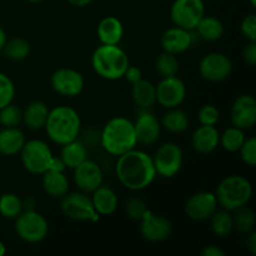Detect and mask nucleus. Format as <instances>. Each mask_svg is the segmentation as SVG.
Listing matches in <instances>:
<instances>
[{"instance_id":"b1692460","label":"nucleus","mask_w":256,"mask_h":256,"mask_svg":"<svg viewBox=\"0 0 256 256\" xmlns=\"http://www.w3.org/2000/svg\"><path fill=\"white\" fill-rule=\"evenodd\" d=\"M25 135L18 126L0 128V155L14 156L24 146Z\"/></svg>"},{"instance_id":"de8ad7c7","label":"nucleus","mask_w":256,"mask_h":256,"mask_svg":"<svg viewBox=\"0 0 256 256\" xmlns=\"http://www.w3.org/2000/svg\"><path fill=\"white\" fill-rule=\"evenodd\" d=\"M8 40V36H6V32H5V30L2 29V26H0V52L2 50V48H4L5 42H6Z\"/></svg>"},{"instance_id":"412c9836","label":"nucleus","mask_w":256,"mask_h":256,"mask_svg":"<svg viewBox=\"0 0 256 256\" xmlns=\"http://www.w3.org/2000/svg\"><path fill=\"white\" fill-rule=\"evenodd\" d=\"M90 199L99 216H109L114 214L119 205V198L116 192H114V189L104 184L92 192Z\"/></svg>"},{"instance_id":"5701e85b","label":"nucleus","mask_w":256,"mask_h":256,"mask_svg":"<svg viewBox=\"0 0 256 256\" xmlns=\"http://www.w3.org/2000/svg\"><path fill=\"white\" fill-rule=\"evenodd\" d=\"M98 39L105 45H119L124 36L122 22L116 16H105L96 28Z\"/></svg>"},{"instance_id":"e433bc0d","label":"nucleus","mask_w":256,"mask_h":256,"mask_svg":"<svg viewBox=\"0 0 256 256\" xmlns=\"http://www.w3.org/2000/svg\"><path fill=\"white\" fill-rule=\"evenodd\" d=\"M124 210L129 219L134 220V222H140L149 209H148L146 202L142 198L132 196L125 202Z\"/></svg>"},{"instance_id":"2eb2a0df","label":"nucleus","mask_w":256,"mask_h":256,"mask_svg":"<svg viewBox=\"0 0 256 256\" xmlns=\"http://www.w3.org/2000/svg\"><path fill=\"white\" fill-rule=\"evenodd\" d=\"M216 196L212 192H199L192 194L185 202V214L194 222H206L218 210Z\"/></svg>"},{"instance_id":"c756f323","label":"nucleus","mask_w":256,"mask_h":256,"mask_svg":"<svg viewBox=\"0 0 256 256\" xmlns=\"http://www.w3.org/2000/svg\"><path fill=\"white\" fill-rule=\"evenodd\" d=\"M210 228L212 232L219 238H226L234 230V220L232 212L229 210H216L210 218Z\"/></svg>"},{"instance_id":"a18cd8bd","label":"nucleus","mask_w":256,"mask_h":256,"mask_svg":"<svg viewBox=\"0 0 256 256\" xmlns=\"http://www.w3.org/2000/svg\"><path fill=\"white\" fill-rule=\"evenodd\" d=\"M246 236V246L249 249V252H252V255L256 254V232L252 230V232H248Z\"/></svg>"},{"instance_id":"f8f14e48","label":"nucleus","mask_w":256,"mask_h":256,"mask_svg":"<svg viewBox=\"0 0 256 256\" xmlns=\"http://www.w3.org/2000/svg\"><path fill=\"white\" fill-rule=\"evenodd\" d=\"M232 62L222 52H209L199 62V74L210 82H220L232 75Z\"/></svg>"},{"instance_id":"1a4fd4ad","label":"nucleus","mask_w":256,"mask_h":256,"mask_svg":"<svg viewBox=\"0 0 256 256\" xmlns=\"http://www.w3.org/2000/svg\"><path fill=\"white\" fill-rule=\"evenodd\" d=\"M60 209L62 214L75 222H95L100 219L99 214L92 206V199L86 192H68L62 198Z\"/></svg>"},{"instance_id":"9b49d317","label":"nucleus","mask_w":256,"mask_h":256,"mask_svg":"<svg viewBox=\"0 0 256 256\" xmlns=\"http://www.w3.org/2000/svg\"><path fill=\"white\" fill-rule=\"evenodd\" d=\"M50 85L56 94L74 98L82 94L84 90L85 79L82 72L72 68H60L52 74Z\"/></svg>"},{"instance_id":"39448f33","label":"nucleus","mask_w":256,"mask_h":256,"mask_svg":"<svg viewBox=\"0 0 256 256\" xmlns=\"http://www.w3.org/2000/svg\"><path fill=\"white\" fill-rule=\"evenodd\" d=\"M214 194L219 206L234 212L249 204L252 196V186L246 178L242 175H230L219 182Z\"/></svg>"},{"instance_id":"cd10ccee","label":"nucleus","mask_w":256,"mask_h":256,"mask_svg":"<svg viewBox=\"0 0 256 256\" xmlns=\"http://www.w3.org/2000/svg\"><path fill=\"white\" fill-rule=\"evenodd\" d=\"M198 36L205 42H216L224 34V25L218 18L204 15L195 28Z\"/></svg>"},{"instance_id":"c85d7f7f","label":"nucleus","mask_w":256,"mask_h":256,"mask_svg":"<svg viewBox=\"0 0 256 256\" xmlns=\"http://www.w3.org/2000/svg\"><path fill=\"white\" fill-rule=\"evenodd\" d=\"M168 112L162 115L160 124L166 132L172 134H182L189 128L190 120L185 112L180 110L179 108L166 109Z\"/></svg>"},{"instance_id":"a19ab883","label":"nucleus","mask_w":256,"mask_h":256,"mask_svg":"<svg viewBox=\"0 0 256 256\" xmlns=\"http://www.w3.org/2000/svg\"><path fill=\"white\" fill-rule=\"evenodd\" d=\"M240 32L248 42H256V15L249 14L242 19Z\"/></svg>"},{"instance_id":"2f4dec72","label":"nucleus","mask_w":256,"mask_h":256,"mask_svg":"<svg viewBox=\"0 0 256 256\" xmlns=\"http://www.w3.org/2000/svg\"><path fill=\"white\" fill-rule=\"evenodd\" d=\"M244 132L245 130L239 129L234 125L225 129L222 134H220V145L222 146V149L229 152H239L242 145L244 144L245 139H246Z\"/></svg>"},{"instance_id":"20e7f679","label":"nucleus","mask_w":256,"mask_h":256,"mask_svg":"<svg viewBox=\"0 0 256 256\" xmlns=\"http://www.w3.org/2000/svg\"><path fill=\"white\" fill-rule=\"evenodd\" d=\"M130 65L129 56L119 45L102 44L92 55V68L105 80H119Z\"/></svg>"},{"instance_id":"f704fd0d","label":"nucleus","mask_w":256,"mask_h":256,"mask_svg":"<svg viewBox=\"0 0 256 256\" xmlns=\"http://www.w3.org/2000/svg\"><path fill=\"white\" fill-rule=\"evenodd\" d=\"M179 60L176 55L162 52L155 60V69L162 78L174 76L179 72Z\"/></svg>"},{"instance_id":"3c124183","label":"nucleus","mask_w":256,"mask_h":256,"mask_svg":"<svg viewBox=\"0 0 256 256\" xmlns=\"http://www.w3.org/2000/svg\"><path fill=\"white\" fill-rule=\"evenodd\" d=\"M26 2H45V0H26Z\"/></svg>"},{"instance_id":"9d476101","label":"nucleus","mask_w":256,"mask_h":256,"mask_svg":"<svg viewBox=\"0 0 256 256\" xmlns=\"http://www.w3.org/2000/svg\"><path fill=\"white\" fill-rule=\"evenodd\" d=\"M204 15V0H174L170 8V19L172 24L192 32H194Z\"/></svg>"},{"instance_id":"f3484780","label":"nucleus","mask_w":256,"mask_h":256,"mask_svg":"<svg viewBox=\"0 0 256 256\" xmlns=\"http://www.w3.org/2000/svg\"><path fill=\"white\" fill-rule=\"evenodd\" d=\"M232 124L239 129H252L256 124V100L252 95H240L230 110Z\"/></svg>"},{"instance_id":"ea45409f","label":"nucleus","mask_w":256,"mask_h":256,"mask_svg":"<svg viewBox=\"0 0 256 256\" xmlns=\"http://www.w3.org/2000/svg\"><path fill=\"white\" fill-rule=\"evenodd\" d=\"M240 158H242V162L246 164L248 166L254 168L256 165V139L254 136L246 138L244 144L242 145L240 150Z\"/></svg>"},{"instance_id":"dca6fc26","label":"nucleus","mask_w":256,"mask_h":256,"mask_svg":"<svg viewBox=\"0 0 256 256\" xmlns=\"http://www.w3.org/2000/svg\"><path fill=\"white\" fill-rule=\"evenodd\" d=\"M140 234L142 239L149 242H162L170 238L172 225L169 219L162 215H156L148 210L146 214L140 220Z\"/></svg>"},{"instance_id":"6ab92c4d","label":"nucleus","mask_w":256,"mask_h":256,"mask_svg":"<svg viewBox=\"0 0 256 256\" xmlns=\"http://www.w3.org/2000/svg\"><path fill=\"white\" fill-rule=\"evenodd\" d=\"M194 42V35L192 30L182 29L180 26H172L165 30L162 35V52H170V54L179 55L185 52L192 48Z\"/></svg>"},{"instance_id":"6e6552de","label":"nucleus","mask_w":256,"mask_h":256,"mask_svg":"<svg viewBox=\"0 0 256 256\" xmlns=\"http://www.w3.org/2000/svg\"><path fill=\"white\" fill-rule=\"evenodd\" d=\"M152 158L156 175L164 179L176 176L182 168L184 152L176 142H168L160 145Z\"/></svg>"},{"instance_id":"a211bd4d","label":"nucleus","mask_w":256,"mask_h":256,"mask_svg":"<svg viewBox=\"0 0 256 256\" xmlns=\"http://www.w3.org/2000/svg\"><path fill=\"white\" fill-rule=\"evenodd\" d=\"M132 122L138 144L152 145L159 140L162 134V124L152 112H148V109L142 110L138 115L136 120Z\"/></svg>"},{"instance_id":"7c9ffc66","label":"nucleus","mask_w":256,"mask_h":256,"mask_svg":"<svg viewBox=\"0 0 256 256\" xmlns=\"http://www.w3.org/2000/svg\"><path fill=\"white\" fill-rule=\"evenodd\" d=\"M30 50H32V46L29 42L24 38L16 36L8 39L2 52H4L6 59L12 60V62H22L29 56Z\"/></svg>"},{"instance_id":"4c0bfd02","label":"nucleus","mask_w":256,"mask_h":256,"mask_svg":"<svg viewBox=\"0 0 256 256\" xmlns=\"http://www.w3.org/2000/svg\"><path fill=\"white\" fill-rule=\"evenodd\" d=\"M15 96V85L6 74L0 72V109L12 102Z\"/></svg>"},{"instance_id":"ddd939ff","label":"nucleus","mask_w":256,"mask_h":256,"mask_svg":"<svg viewBox=\"0 0 256 256\" xmlns=\"http://www.w3.org/2000/svg\"><path fill=\"white\" fill-rule=\"evenodd\" d=\"M156 89V102L165 109L179 108L186 99V85L176 75L162 78Z\"/></svg>"},{"instance_id":"72a5a7b5","label":"nucleus","mask_w":256,"mask_h":256,"mask_svg":"<svg viewBox=\"0 0 256 256\" xmlns=\"http://www.w3.org/2000/svg\"><path fill=\"white\" fill-rule=\"evenodd\" d=\"M232 214V220H234V229L242 234L246 235L248 232H252L255 228L256 218L255 212L252 209H250L248 205L239 208V209L234 210Z\"/></svg>"},{"instance_id":"423d86ee","label":"nucleus","mask_w":256,"mask_h":256,"mask_svg":"<svg viewBox=\"0 0 256 256\" xmlns=\"http://www.w3.org/2000/svg\"><path fill=\"white\" fill-rule=\"evenodd\" d=\"M15 232L22 242L38 244L46 239L49 222L42 214L34 209H25L15 218Z\"/></svg>"},{"instance_id":"58836bf2","label":"nucleus","mask_w":256,"mask_h":256,"mask_svg":"<svg viewBox=\"0 0 256 256\" xmlns=\"http://www.w3.org/2000/svg\"><path fill=\"white\" fill-rule=\"evenodd\" d=\"M198 119L200 125H210V126H216L220 120V112L216 106L212 104L202 105L198 112Z\"/></svg>"},{"instance_id":"37998d69","label":"nucleus","mask_w":256,"mask_h":256,"mask_svg":"<svg viewBox=\"0 0 256 256\" xmlns=\"http://www.w3.org/2000/svg\"><path fill=\"white\" fill-rule=\"evenodd\" d=\"M122 78H125L126 82H130L132 85L140 82L142 79H144V78H142V72L140 70V68L134 66V65H129V66H128V69L125 70V74Z\"/></svg>"},{"instance_id":"c03bdc74","label":"nucleus","mask_w":256,"mask_h":256,"mask_svg":"<svg viewBox=\"0 0 256 256\" xmlns=\"http://www.w3.org/2000/svg\"><path fill=\"white\" fill-rule=\"evenodd\" d=\"M202 256H225V252L216 245H208L202 249Z\"/></svg>"},{"instance_id":"a878e982","label":"nucleus","mask_w":256,"mask_h":256,"mask_svg":"<svg viewBox=\"0 0 256 256\" xmlns=\"http://www.w3.org/2000/svg\"><path fill=\"white\" fill-rule=\"evenodd\" d=\"M89 158L86 145L79 139H75L68 144L62 145V152H60V159L64 162L65 168L68 169H75L78 165Z\"/></svg>"},{"instance_id":"bb28decb","label":"nucleus","mask_w":256,"mask_h":256,"mask_svg":"<svg viewBox=\"0 0 256 256\" xmlns=\"http://www.w3.org/2000/svg\"><path fill=\"white\" fill-rule=\"evenodd\" d=\"M132 102L142 110L150 109L156 102V89L149 80L142 79L132 85Z\"/></svg>"},{"instance_id":"4be33fe9","label":"nucleus","mask_w":256,"mask_h":256,"mask_svg":"<svg viewBox=\"0 0 256 256\" xmlns=\"http://www.w3.org/2000/svg\"><path fill=\"white\" fill-rule=\"evenodd\" d=\"M42 190L49 196L55 199H62L69 192L70 184L64 172L59 170H48L42 175Z\"/></svg>"},{"instance_id":"4468645a","label":"nucleus","mask_w":256,"mask_h":256,"mask_svg":"<svg viewBox=\"0 0 256 256\" xmlns=\"http://www.w3.org/2000/svg\"><path fill=\"white\" fill-rule=\"evenodd\" d=\"M72 179L78 189L86 194H92L94 190L104 184V174L102 168L96 162L90 160L89 158L72 169Z\"/></svg>"},{"instance_id":"864d4df0","label":"nucleus","mask_w":256,"mask_h":256,"mask_svg":"<svg viewBox=\"0 0 256 256\" xmlns=\"http://www.w3.org/2000/svg\"><path fill=\"white\" fill-rule=\"evenodd\" d=\"M0 128H2V126H0Z\"/></svg>"},{"instance_id":"8fccbe9b","label":"nucleus","mask_w":256,"mask_h":256,"mask_svg":"<svg viewBox=\"0 0 256 256\" xmlns=\"http://www.w3.org/2000/svg\"><path fill=\"white\" fill-rule=\"evenodd\" d=\"M249 2H250V5H252V8L256 6V0H249Z\"/></svg>"},{"instance_id":"c9c22d12","label":"nucleus","mask_w":256,"mask_h":256,"mask_svg":"<svg viewBox=\"0 0 256 256\" xmlns=\"http://www.w3.org/2000/svg\"><path fill=\"white\" fill-rule=\"evenodd\" d=\"M22 122V110L18 105L8 104L0 109V126L15 128Z\"/></svg>"},{"instance_id":"aec40b11","label":"nucleus","mask_w":256,"mask_h":256,"mask_svg":"<svg viewBox=\"0 0 256 256\" xmlns=\"http://www.w3.org/2000/svg\"><path fill=\"white\" fill-rule=\"evenodd\" d=\"M220 145V132L216 126L200 125L192 135V146L199 154H210Z\"/></svg>"},{"instance_id":"09e8293b","label":"nucleus","mask_w":256,"mask_h":256,"mask_svg":"<svg viewBox=\"0 0 256 256\" xmlns=\"http://www.w3.org/2000/svg\"><path fill=\"white\" fill-rule=\"evenodd\" d=\"M6 252V246H5V244L2 242H0V256H2Z\"/></svg>"},{"instance_id":"f03ea898","label":"nucleus","mask_w":256,"mask_h":256,"mask_svg":"<svg viewBox=\"0 0 256 256\" xmlns=\"http://www.w3.org/2000/svg\"><path fill=\"white\" fill-rule=\"evenodd\" d=\"M44 129L48 138L62 146L78 139L82 130V119L74 108L59 105L49 110Z\"/></svg>"},{"instance_id":"79ce46f5","label":"nucleus","mask_w":256,"mask_h":256,"mask_svg":"<svg viewBox=\"0 0 256 256\" xmlns=\"http://www.w3.org/2000/svg\"><path fill=\"white\" fill-rule=\"evenodd\" d=\"M242 60L250 66H254L256 62V42H249L242 49Z\"/></svg>"},{"instance_id":"49530a36","label":"nucleus","mask_w":256,"mask_h":256,"mask_svg":"<svg viewBox=\"0 0 256 256\" xmlns=\"http://www.w3.org/2000/svg\"><path fill=\"white\" fill-rule=\"evenodd\" d=\"M66 2H69L70 5H72V6L84 8V6H88L89 4H92L94 0H66Z\"/></svg>"},{"instance_id":"473e14b6","label":"nucleus","mask_w":256,"mask_h":256,"mask_svg":"<svg viewBox=\"0 0 256 256\" xmlns=\"http://www.w3.org/2000/svg\"><path fill=\"white\" fill-rule=\"evenodd\" d=\"M24 210L22 200L14 192L0 195V215L5 219H15Z\"/></svg>"},{"instance_id":"7ed1b4c3","label":"nucleus","mask_w":256,"mask_h":256,"mask_svg":"<svg viewBox=\"0 0 256 256\" xmlns=\"http://www.w3.org/2000/svg\"><path fill=\"white\" fill-rule=\"evenodd\" d=\"M100 145L108 154L120 156L138 145L134 122L124 116H114L100 132Z\"/></svg>"},{"instance_id":"0eeeda50","label":"nucleus","mask_w":256,"mask_h":256,"mask_svg":"<svg viewBox=\"0 0 256 256\" xmlns=\"http://www.w3.org/2000/svg\"><path fill=\"white\" fill-rule=\"evenodd\" d=\"M22 165L32 175H42L50 169L54 154L45 142L40 139L26 140L20 150Z\"/></svg>"},{"instance_id":"f257e3e1","label":"nucleus","mask_w":256,"mask_h":256,"mask_svg":"<svg viewBox=\"0 0 256 256\" xmlns=\"http://www.w3.org/2000/svg\"><path fill=\"white\" fill-rule=\"evenodd\" d=\"M115 174L120 184L130 192L146 189L158 176L152 158L136 148L118 156Z\"/></svg>"},{"instance_id":"393cba45","label":"nucleus","mask_w":256,"mask_h":256,"mask_svg":"<svg viewBox=\"0 0 256 256\" xmlns=\"http://www.w3.org/2000/svg\"><path fill=\"white\" fill-rule=\"evenodd\" d=\"M49 110L44 102H40V100L32 102L22 112V122L28 129L34 130V132L44 129Z\"/></svg>"},{"instance_id":"603ef678","label":"nucleus","mask_w":256,"mask_h":256,"mask_svg":"<svg viewBox=\"0 0 256 256\" xmlns=\"http://www.w3.org/2000/svg\"><path fill=\"white\" fill-rule=\"evenodd\" d=\"M0 156H2V155H0Z\"/></svg>"}]
</instances>
